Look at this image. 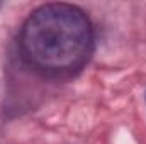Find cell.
Listing matches in <instances>:
<instances>
[{
    "label": "cell",
    "mask_w": 146,
    "mask_h": 144,
    "mask_svg": "<svg viewBox=\"0 0 146 144\" xmlns=\"http://www.w3.org/2000/svg\"><path fill=\"white\" fill-rule=\"evenodd\" d=\"M24 61L49 78L72 76L94 51V26L87 12L73 3L53 2L34 9L19 34Z\"/></svg>",
    "instance_id": "6da1fadb"
},
{
    "label": "cell",
    "mask_w": 146,
    "mask_h": 144,
    "mask_svg": "<svg viewBox=\"0 0 146 144\" xmlns=\"http://www.w3.org/2000/svg\"><path fill=\"white\" fill-rule=\"evenodd\" d=\"M145 98H146V93H145Z\"/></svg>",
    "instance_id": "7a4b0ae2"
}]
</instances>
